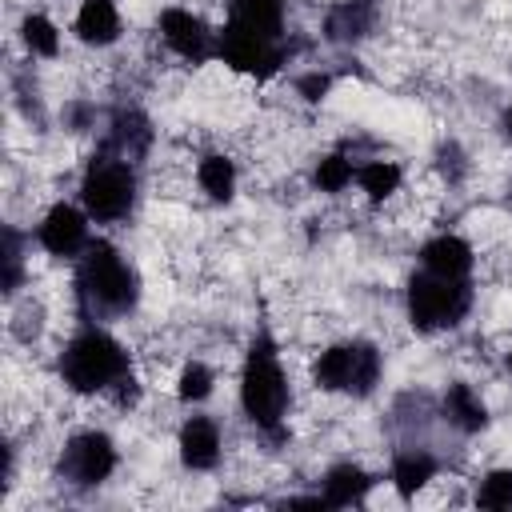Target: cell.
Instances as JSON below:
<instances>
[{"mask_svg":"<svg viewBox=\"0 0 512 512\" xmlns=\"http://www.w3.org/2000/svg\"><path fill=\"white\" fill-rule=\"evenodd\" d=\"M216 60L248 80H272L288 64V0H228Z\"/></svg>","mask_w":512,"mask_h":512,"instance_id":"6da1fadb","label":"cell"},{"mask_svg":"<svg viewBox=\"0 0 512 512\" xmlns=\"http://www.w3.org/2000/svg\"><path fill=\"white\" fill-rule=\"evenodd\" d=\"M140 296H144L140 268L112 240L92 236V244L72 264V300L80 320L92 324L128 320L140 308Z\"/></svg>","mask_w":512,"mask_h":512,"instance_id":"7a4b0ae2","label":"cell"},{"mask_svg":"<svg viewBox=\"0 0 512 512\" xmlns=\"http://www.w3.org/2000/svg\"><path fill=\"white\" fill-rule=\"evenodd\" d=\"M236 400L244 420L272 440H284L288 432V412H292V380L288 368L280 360V344L272 340L268 328H260L248 340V352L240 360V384H236Z\"/></svg>","mask_w":512,"mask_h":512,"instance_id":"3957f363","label":"cell"},{"mask_svg":"<svg viewBox=\"0 0 512 512\" xmlns=\"http://www.w3.org/2000/svg\"><path fill=\"white\" fill-rule=\"evenodd\" d=\"M132 372V352L108 324L84 320L56 352V376L72 396H112Z\"/></svg>","mask_w":512,"mask_h":512,"instance_id":"277c9868","label":"cell"},{"mask_svg":"<svg viewBox=\"0 0 512 512\" xmlns=\"http://www.w3.org/2000/svg\"><path fill=\"white\" fill-rule=\"evenodd\" d=\"M76 200L84 204V212L100 228L128 224L136 216V204H140V164H132L108 148H96L80 168Z\"/></svg>","mask_w":512,"mask_h":512,"instance_id":"5b68a950","label":"cell"},{"mask_svg":"<svg viewBox=\"0 0 512 512\" xmlns=\"http://www.w3.org/2000/svg\"><path fill=\"white\" fill-rule=\"evenodd\" d=\"M312 388L324 392V396H352V400H364L380 388V376H384V352L380 344L364 340V336H352V340H332L316 352L312 368Z\"/></svg>","mask_w":512,"mask_h":512,"instance_id":"8992f818","label":"cell"},{"mask_svg":"<svg viewBox=\"0 0 512 512\" xmlns=\"http://www.w3.org/2000/svg\"><path fill=\"white\" fill-rule=\"evenodd\" d=\"M472 304H476L472 280H448V276L420 268L404 284V316L420 336H440V332L460 328Z\"/></svg>","mask_w":512,"mask_h":512,"instance_id":"52a82bcc","label":"cell"},{"mask_svg":"<svg viewBox=\"0 0 512 512\" xmlns=\"http://www.w3.org/2000/svg\"><path fill=\"white\" fill-rule=\"evenodd\" d=\"M116 468H120V448H116V440L104 428H80V432H72L60 444V456H56V476L68 488H76V492L100 488L104 480H112Z\"/></svg>","mask_w":512,"mask_h":512,"instance_id":"ba28073f","label":"cell"},{"mask_svg":"<svg viewBox=\"0 0 512 512\" xmlns=\"http://www.w3.org/2000/svg\"><path fill=\"white\" fill-rule=\"evenodd\" d=\"M36 248L52 260H68L76 264L80 252L92 244V216L84 212L80 200H52L40 220H36Z\"/></svg>","mask_w":512,"mask_h":512,"instance_id":"9c48e42d","label":"cell"},{"mask_svg":"<svg viewBox=\"0 0 512 512\" xmlns=\"http://www.w3.org/2000/svg\"><path fill=\"white\" fill-rule=\"evenodd\" d=\"M156 36L184 64H208V60H216V36H220V28H212L200 12L184 8V4H164L156 12Z\"/></svg>","mask_w":512,"mask_h":512,"instance_id":"30bf717a","label":"cell"},{"mask_svg":"<svg viewBox=\"0 0 512 512\" xmlns=\"http://www.w3.org/2000/svg\"><path fill=\"white\" fill-rule=\"evenodd\" d=\"M176 456H180V468L184 472H212L224 456V432H220V420L216 416H204V412H192L180 420L176 428Z\"/></svg>","mask_w":512,"mask_h":512,"instance_id":"8fae6325","label":"cell"},{"mask_svg":"<svg viewBox=\"0 0 512 512\" xmlns=\"http://www.w3.org/2000/svg\"><path fill=\"white\" fill-rule=\"evenodd\" d=\"M152 144H156V128H152V120H148L144 108H136V104H120V108L108 116L100 148H108V152H116V156L140 164V160L152 152Z\"/></svg>","mask_w":512,"mask_h":512,"instance_id":"7c38bea8","label":"cell"},{"mask_svg":"<svg viewBox=\"0 0 512 512\" xmlns=\"http://www.w3.org/2000/svg\"><path fill=\"white\" fill-rule=\"evenodd\" d=\"M416 260H420L424 272H436V276H448V280H472V272H476V248L460 232L428 236L420 244Z\"/></svg>","mask_w":512,"mask_h":512,"instance_id":"4fadbf2b","label":"cell"},{"mask_svg":"<svg viewBox=\"0 0 512 512\" xmlns=\"http://www.w3.org/2000/svg\"><path fill=\"white\" fill-rule=\"evenodd\" d=\"M72 36L84 44V48H116L124 40V16H120V4L116 0H80L76 4V16H72Z\"/></svg>","mask_w":512,"mask_h":512,"instance_id":"5bb4252c","label":"cell"},{"mask_svg":"<svg viewBox=\"0 0 512 512\" xmlns=\"http://www.w3.org/2000/svg\"><path fill=\"white\" fill-rule=\"evenodd\" d=\"M380 8H384V0H336L324 12V40L340 44V48L368 40L380 24Z\"/></svg>","mask_w":512,"mask_h":512,"instance_id":"9a60e30c","label":"cell"},{"mask_svg":"<svg viewBox=\"0 0 512 512\" xmlns=\"http://www.w3.org/2000/svg\"><path fill=\"white\" fill-rule=\"evenodd\" d=\"M440 420L448 428H456L460 436H480L488 428V404H484L480 388L468 380H452L440 392Z\"/></svg>","mask_w":512,"mask_h":512,"instance_id":"2e32d148","label":"cell"},{"mask_svg":"<svg viewBox=\"0 0 512 512\" xmlns=\"http://www.w3.org/2000/svg\"><path fill=\"white\" fill-rule=\"evenodd\" d=\"M436 472H440V460H436L428 448L408 444V448H400V452L392 456L388 480H392V488H396L400 500H416V496L436 480Z\"/></svg>","mask_w":512,"mask_h":512,"instance_id":"e0dca14e","label":"cell"},{"mask_svg":"<svg viewBox=\"0 0 512 512\" xmlns=\"http://www.w3.org/2000/svg\"><path fill=\"white\" fill-rule=\"evenodd\" d=\"M372 484H376V476H372L364 464H356V460H336V464L320 476V496H324L328 508H352V504H360V500L372 492Z\"/></svg>","mask_w":512,"mask_h":512,"instance_id":"ac0fdd59","label":"cell"},{"mask_svg":"<svg viewBox=\"0 0 512 512\" xmlns=\"http://www.w3.org/2000/svg\"><path fill=\"white\" fill-rule=\"evenodd\" d=\"M196 188L212 204H232L240 192V164L228 152H204L196 160Z\"/></svg>","mask_w":512,"mask_h":512,"instance_id":"d6986e66","label":"cell"},{"mask_svg":"<svg viewBox=\"0 0 512 512\" xmlns=\"http://www.w3.org/2000/svg\"><path fill=\"white\" fill-rule=\"evenodd\" d=\"M356 188H360V196H364L368 204L384 208V204H392V200L404 192V168H400L396 160H384V156L360 160V164H356Z\"/></svg>","mask_w":512,"mask_h":512,"instance_id":"ffe728a7","label":"cell"},{"mask_svg":"<svg viewBox=\"0 0 512 512\" xmlns=\"http://www.w3.org/2000/svg\"><path fill=\"white\" fill-rule=\"evenodd\" d=\"M172 392H176V404H184V408H200V404H208L212 392H216V368H212L208 360H200V356L184 360V364L176 368Z\"/></svg>","mask_w":512,"mask_h":512,"instance_id":"44dd1931","label":"cell"},{"mask_svg":"<svg viewBox=\"0 0 512 512\" xmlns=\"http://www.w3.org/2000/svg\"><path fill=\"white\" fill-rule=\"evenodd\" d=\"M20 44H24V52L36 56V60H56L60 48H64V32H60V24H56L52 16L28 12V16L20 20Z\"/></svg>","mask_w":512,"mask_h":512,"instance_id":"7402d4cb","label":"cell"},{"mask_svg":"<svg viewBox=\"0 0 512 512\" xmlns=\"http://www.w3.org/2000/svg\"><path fill=\"white\" fill-rule=\"evenodd\" d=\"M356 184V160L348 152H324L312 164V188L324 196H344Z\"/></svg>","mask_w":512,"mask_h":512,"instance_id":"603a6c76","label":"cell"},{"mask_svg":"<svg viewBox=\"0 0 512 512\" xmlns=\"http://www.w3.org/2000/svg\"><path fill=\"white\" fill-rule=\"evenodd\" d=\"M32 236H24L16 224H4V248H0V264H4V296L16 300L20 288H24V244Z\"/></svg>","mask_w":512,"mask_h":512,"instance_id":"cb8c5ba5","label":"cell"},{"mask_svg":"<svg viewBox=\"0 0 512 512\" xmlns=\"http://www.w3.org/2000/svg\"><path fill=\"white\" fill-rule=\"evenodd\" d=\"M476 504H480V508H492V512L512 508V468H492V472H484L480 484H476Z\"/></svg>","mask_w":512,"mask_h":512,"instance_id":"d4e9b609","label":"cell"},{"mask_svg":"<svg viewBox=\"0 0 512 512\" xmlns=\"http://www.w3.org/2000/svg\"><path fill=\"white\" fill-rule=\"evenodd\" d=\"M292 92L300 104H324L328 92H332V76L324 68H308V72H296L292 76Z\"/></svg>","mask_w":512,"mask_h":512,"instance_id":"484cf974","label":"cell"},{"mask_svg":"<svg viewBox=\"0 0 512 512\" xmlns=\"http://www.w3.org/2000/svg\"><path fill=\"white\" fill-rule=\"evenodd\" d=\"M436 172L444 176L448 188H456V184L468 176V152H464L456 140H444L440 152H436Z\"/></svg>","mask_w":512,"mask_h":512,"instance_id":"4316f807","label":"cell"},{"mask_svg":"<svg viewBox=\"0 0 512 512\" xmlns=\"http://www.w3.org/2000/svg\"><path fill=\"white\" fill-rule=\"evenodd\" d=\"M60 120H64L68 132H92L96 120H100V112H96L92 100H68V104L60 108Z\"/></svg>","mask_w":512,"mask_h":512,"instance_id":"83f0119b","label":"cell"},{"mask_svg":"<svg viewBox=\"0 0 512 512\" xmlns=\"http://www.w3.org/2000/svg\"><path fill=\"white\" fill-rule=\"evenodd\" d=\"M504 128H508V136H512V104H508V112H504Z\"/></svg>","mask_w":512,"mask_h":512,"instance_id":"f1b7e54d","label":"cell"},{"mask_svg":"<svg viewBox=\"0 0 512 512\" xmlns=\"http://www.w3.org/2000/svg\"><path fill=\"white\" fill-rule=\"evenodd\" d=\"M504 364H508V372H512V344H508V356H504Z\"/></svg>","mask_w":512,"mask_h":512,"instance_id":"f546056e","label":"cell"}]
</instances>
